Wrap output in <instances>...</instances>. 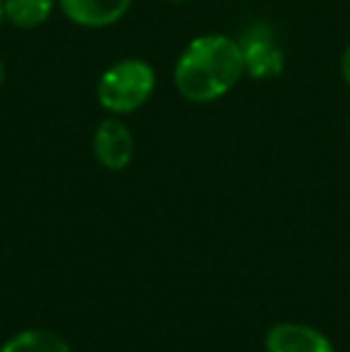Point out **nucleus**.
Returning a JSON list of instances; mask_svg holds the SVG:
<instances>
[{
	"label": "nucleus",
	"instance_id": "f257e3e1",
	"mask_svg": "<svg viewBox=\"0 0 350 352\" xmlns=\"http://www.w3.org/2000/svg\"><path fill=\"white\" fill-rule=\"evenodd\" d=\"M245 74L243 46L226 34H201L177 56L173 82L182 98L211 103L226 96Z\"/></svg>",
	"mask_w": 350,
	"mask_h": 352
},
{
	"label": "nucleus",
	"instance_id": "f03ea898",
	"mask_svg": "<svg viewBox=\"0 0 350 352\" xmlns=\"http://www.w3.org/2000/svg\"><path fill=\"white\" fill-rule=\"evenodd\" d=\"M156 89V72L142 58H125L98 77V106L111 116H127L142 108Z\"/></svg>",
	"mask_w": 350,
	"mask_h": 352
},
{
	"label": "nucleus",
	"instance_id": "7ed1b4c3",
	"mask_svg": "<svg viewBox=\"0 0 350 352\" xmlns=\"http://www.w3.org/2000/svg\"><path fill=\"white\" fill-rule=\"evenodd\" d=\"M91 146L96 161L106 170H125L135 156V140H132L130 127L116 116L98 122Z\"/></svg>",
	"mask_w": 350,
	"mask_h": 352
},
{
	"label": "nucleus",
	"instance_id": "20e7f679",
	"mask_svg": "<svg viewBox=\"0 0 350 352\" xmlns=\"http://www.w3.org/2000/svg\"><path fill=\"white\" fill-rule=\"evenodd\" d=\"M63 14L85 29H103L118 24L132 8V0H58Z\"/></svg>",
	"mask_w": 350,
	"mask_h": 352
},
{
	"label": "nucleus",
	"instance_id": "39448f33",
	"mask_svg": "<svg viewBox=\"0 0 350 352\" xmlns=\"http://www.w3.org/2000/svg\"><path fill=\"white\" fill-rule=\"evenodd\" d=\"M266 352H333V345L322 331L305 324H276L266 333Z\"/></svg>",
	"mask_w": 350,
	"mask_h": 352
},
{
	"label": "nucleus",
	"instance_id": "423d86ee",
	"mask_svg": "<svg viewBox=\"0 0 350 352\" xmlns=\"http://www.w3.org/2000/svg\"><path fill=\"white\" fill-rule=\"evenodd\" d=\"M245 58V72L254 79H271L283 72V51L269 36H250L240 43Z\"/></svg>",
	"mask_w": 350,
	"mask_h": 352
},
{
	"label": "nucleus",
	"instance_id": "0eeeda50",
	"mask_svg": "<svg viewBox=\"0 0 350 352\" xmlns=\"http://www.w3.org/2000/svg\"><path fill=\"white\" fill-rule=\"evenodd\" d=\"M56 0H5V19L19 29H36L53 14Z\"/></svg>",
	"mask_w": 350,
	"mask_h": 352
},
{
	"label": "nucleus",
	"instance_id": "6e6552de",
	"mask_svg": "<svg viewBox=\"0 0 350 352\" xmlns=\"http://www.w3.org/2000/svg\"><path fill=\"white\" fill-rule=\"evenodd\" d=\"M0 352H70V345L46 329H29L12 336Z\"/></svg>",
	"mask_w": 350,
	"mask_h": 352
},
{
	"label": "nucleus",
	"instance_id": "1a4fd4ad",
	"mask_svg": "<svg viewBox=\"0 0 350 352\" xmlns=\"http://www.w3.org/2000/svg\"><path fill=\"white\" fill-rule=\"evenodd\" d=\"M341 74H343V79H346V84L350 87V43H348L346 51H343V58H341Z\"/></svg>",
	"mask_w": 350,
	"mask_h": 352
},
{
	"label": "nucleus",
	"instance_id": "9d476101",
	"mask_svg": "<svg viewBox=\"0 0 350 352\" xmlns=\"http://www.w3.org/2000/svg\"><path fill=\"white\" fill-rule=\"evenodd\" d=\"M5 82V65H3V58H0V87H3Z\"/></svg>",
	"mask_w": 350,
	"mask_h": 352
},
{
	"label": "nucleus",
	"instance_id": "9b49d317",
	"mask_svg": "<svg viewBox=\"0 0 350 352\" xmlns=\"http://www.w3.org/2000/svg\"><path fill=\"white\" fill-rule=\"evenodd\" d=\"M5 19V0H0V24H3Z\"/></svg>",
	"mask_w": 350,
	"mask_h": 352
},
{
	"label": "nucleus",
	"instance_id": "f8f14e48",
	"mask_svg": "<svg viewBox=\"0 0 350 352\" xmlns=\"http://www.w3.org/2000/svg\"><path fill=\"white\" fill-rule=\"evenodd\" d=\"M171 3H187V0H171Z\"/></svg>",
	"mask_w": 350,
	"mask_h": 352
}]
</instances>
